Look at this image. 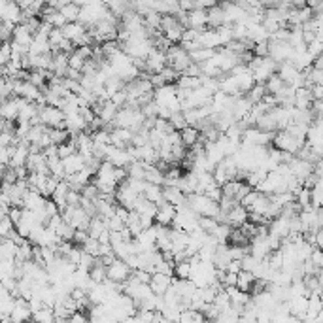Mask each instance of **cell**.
Instances as JSON below:
<instances>
[{
  "instance_id": "obj_1",
  "label": "cell",
  "mask_w": 323,
  "mask_h": 323,
  "mask_svg": "<svg viewBox=\"0 0 323 323\" xmlns=\"http://www.w3.org/2000/svg\"><path fill=\"white\" fill-rule=\"evenodd\" d=\"M272 144H274V147H278L280 151H287V153H293V155H295L300 147L304 146V140L295 138V136H293V134H289L286 129H280L278 132L274 131Z\"/></svg>"
},
{
  "instance_id": "obj_2",
  "label": "cell",
  "mask_w": 323,
  "mask_h": 323,
  "mask_svg": "<svg viewBox=\"0 0 323 323\" xmlns=\"http://www.w3.org/2000/svg\"><path fill=\"white\" fill-rule=\"evenodd\" d=\"M293 48L287 44V42H280V40H268V57L272 60H276L278 64L284 62V60L293 59Z\"/></svg>"
},
{
  "instance_id": "obj_3",
  "label": "cell",
  "mask_w": 323,
  "mask_h": 323,
  "mask_svg": "<svg viewBox=\"0 0 323 323\" xmlns=\"http://www.w3.org/2000/svg\"><path fill=\"white\" fill-rule=\"evenodd\" d=\"M131 274V266L125 263L123 259L116 257L112 263L106 266V278L114 280V282H125Z\"/></svg>"
},
{
  "instance_id": "obj_4",
  "label": "cell",
  "mask_w": 323,
  "mask_h": 323,
  "mask_svg": "<svg viewBox=\"0 0 323 323\" xmlns=\"http://www.w3.org/2000/svg\"><path fill=\"white\" fill-rule=\"evenodd\" d=\"M165 66H167V55H165V51L151 48V51L146 57V72L147 74H155V72L163 70Z\"/></svg>"
},
{
  "instance_id": "obj_5",
  "label": "cell",
  "mask_w": 323,
  "mask_h": 323,
  "mask_svg": "<svg viewBox=\"0 0 323 323\" xmlns=\"http://www.w3.org/2000/svg\"><path fill=\"white\" fill-rule=\"evenodd\" d=\"M106 161H110L114 167H127L131 163V155L127 151V147H116V146H108V151H106Z\"/></svg>"
},
{
  "instance_id": "obj_6",
  "label": "cell",
  "mask_w": 323,
  "mask_h": 323,
  "mask_svg": "<svg viewBox=\"0 0 323 323\" xmlns=\"http://www.w3.org/2000/svg\"><path fill=\"white\" fill-rule=\"evenodd\" d=\"M276 74L280 76V80H282L286 85H291L295 80H297V78H299L300 74H302V72H300L299 68L291 62V60H284V62H280V64H278Z\"/></svg>"
},
{
  "instance_id": "obj_7",
  "label": "cell",
  "mask_w": 323,
  "mask_h": 323,
  "mask_svg": "<svg viewBox=\"0 0 323 323\" xmlns=\"http://www.w3.org/2000/svg\"><path fill=\"white\" fill-rule=\"evenodd\" d=\"M132 131L127 127H114L110 131V144L116 147H127L131 144Z\"/></svg>"
},
{
  "instance_id": "obj_8",
  "label": "cell",
  "mask_w": 323,
  "mask_h": 323,
  "mask_svg": "<svg viewBox=\"0 0 323 323\" xmlns=\"http://www.w3.org/2000/svg\"><path fill=\"white\" fill-rule=\"evenodd\" d=\"M197 29V30H203L206 29V10L203 8H193L185 15V29Z\"/></svg>"
},
{
  "instance_id": "obj_9",
  "label": "cell",
  "mask_w": 323,
  "mask_h": 323,
  "mask_svg": "<svg viewBox=\"0 0 323 323\" xmlns=\"http://www.w3.org/2000/svg\"><path fill=\"white\" fill-rule=\"evenodd\" d=\"M174 215H176V206L170 204V203H163V204L157 206V212H155L153 221L159 223V225H170L172 219H174Z\"/></svg>"
},
{
  "instance_id": "obj_10",
  "label": "cell",
  "mask_w": 323,
  "mask_h": 323,
  "mask_svg": "<svg viewBox=\"0 0 323 323\" xmlns=\"http://www.w3.org/2000/svg\"><path fill=\"white\" fill-rule=\"evenodd\" d=\"M147 284H149L151 291H153L155 295H163V293H165V291L168 289V286L172 284V276L161 274V272H153Z\"/></svg>"
},
{
  "instance_id": "obj_11",
  "label": "cell",
  "mask_w": 323,
  "mask_h": 323,
  "mask_svg": "<svg viewBox=\"0 0 323 323\" xmlns=\"http://www.w3.org/2000/svg\"><path fill=\"white\" fill-rule=\"evenodd\" d=\"M60 161H62V167H64V172H66V174L78 172V170H82V168L85 167V159L82 157V153H78V151H74V153H70V155L62 157Z\"/></svg>"
},
{
  "instance_id": "obj_12",
  "label": "cell",
  "mask_w": 323,
  "mask_h": 323,
  "mask_svg": "<svg viewBox=\"0 0 323 323\" xmlns=\"http://www.w3.org/2000/svg\"><path fill=\"white\" fill-rule=\"evenodd\" d=\"M185 197L187 195L183 191H179L176 185H163V199H165V203L178 206V204L185 203Z\"/></svg>"
},
{
  "instance_id": "obj_13",
  "label": "cell",
  "mask_w": 323,
  "mask_h": 323,
  "mask_svg": "<svg viewBox=\"0 0 323 323\" xmlns=\"http://www.w3.org/2000/svg\"><path fill=\"white\" fill-rule=\"evenodd\" d=\"M142 197L146 201H149V203H155L157 206L163 204L165 203V199H163V185H157V183H149L147 181V185L144 187L142 191Z\"/></svg>"
},
{
  "instance_id": "obj_14",
  "label": "cell",
  "mask_w": 323,
  "mask_h": 323,
  "mask_svg": "<svg viewBox=\"0 0 323 323\" xmlns=\"http://www.w3.org/2000/svg\"><path fill=\"white\" fill-rule=\"evenodd\" d=\"M179 138H181V144L185 147H191L193 144H197L201 140V131L193 125H185L183 129H179Z\"/></svg>"
},
{
  "instance_id": "obj_15",
  "label": "cell",
  "mask_w": 323,
  "mask_h": 323,
  "mask_svg": "<svg viewBox=\"0 0 323 323\" xmlns=\"http://www.w3.org/2000/svg\"><path fill=\"white\" fill-rule=\"evenodd\" d=\"M60 30H62L64 38H68L70 42H74V40H78L85 32V25L80 23V21H68V23H64L60 27Z\"/></svg>"
},
{
  "instance_id": "obj_16",
  "label": "cell",
  "mask_w": 323,
  "mask_h": 323,
  "mask_svg": "<svg viewBox=\"0 0 323 323\" xmlns=\"http://www.w3.org/2000/svg\"><path fill=\"white\" fill-rule=\"evenodd\" d=\"M312 100H314V98H312L308 87H299V89H295V96H293V106L295 108L306 110V108H310Z\"/></svg>"
},
{
  "instance_id": "obj_17",
  "label": "cell",
  "mask_w": 323,
  "mask_h": 323,
  "mask_svg": "<svg viewBox=\"0 0 323 323\" xmlns=\"http://www.w3.org/2000/svg\"><path fill=\"white\" fill-rule=\"evenodd\" d=\"M235 80H236V87H238L240 95H246L251 87L255 85V80H253V76H251V70L235 76Z\"/></svg>"
},
{
  "instance_id": "obj_18",
  "label": "cell",
  "mask_w": 323,
  "mask_h": 323,
  "mask_svg": "<svg viewBox=\"0 0 323 323\" xmlns=\"http://www.w3.org/2000/svg\"><path fill=\"white\" fill-rule=\"evenodd\" d=\"M253 282H255V276L251 274L250 270H242L240 268L238 272H236V287L242 289V291H248L250 293Z\"/></svg>"
},
{
  "instance_id": "obj_19",
  "label": "cell",
  "mask_w": 323,
  "mask_h": 323,
  "mask_svg": "<svg viewBox=\"0 0 323 323\" xmlns=\"http://www.w3.org/2000/svg\"><path fill=\"white\" fill-rule=\"evenodd\" d=\"M266 178V170H263V168H253V170H248V174H246V183L250 185L251 189H255L263 179Z\"/></svg>"
},
{
  "instance_id": "obj_20",
  "label": "cell",
  "mask_w": 323,
  "mask_h": 323,
  "mask_svg": "<svg viewBox=\"0 0 323 323\" xmlns=\"http://www.w3.org/2000/svg\"><path fill=\"white\" fill-rule=\"evenodd\" d=\"M201 85V76H183L179 74L178 80H176V87H181V89H197Z\"/></svg>"
},
{
  "instance_id": "obj_21",
  "label": "cell",
  "mask_w": 323,
  "mask_h": 323,
  "mask_svg": "<svg viewBox=\"0 0 323 323\" xmlns=\"http://www.w3.org/2000/svg\"><path fill=\"white\" fill-rule=\"evenodd\" d=\"M59 12L62 13V17L66 21H78V17H80V6H76L74 2H68V4L59 6Z\"/></svg>"
},
{
  "instance_id": "obj_22",
  "label": "cell",
  "mask_w": 323,
  "mask_h": 323,
  "mask_svg": "<svg viewBox=\"0 0 323 323\" xmlns=\"http://www.w3.org/2000/svg\"><path fill=\"white\" fill-rule=\"evenodd\" d=\"M210 235H214L219 244H227L229 235H231V225H227V223H219V221H217V225L210 231Z\"/></svg>"
},
{
  "instance_id": "obj_23",
  "label": "cell",
  "mask_w": 323,
  "mask_h": 323,
  "mask_svg": "<svg viewBox=\"0 0 323 323\" xmlns=\"http://www.w3.org/2000/svg\"><path fill=\"white\" fill-rule=\"evenodd\" d=\"M215 53V49H210V48H199L195 49V51H189V57H191L193 62H204V60H208L212 55Z\"/></svg>"
},
{
  "instance_id": "obj_24",
  "label": "cell",
  "mask_w": 323,
  "mask_h": 323,
  "mask_svg": "<svg viewBox=\"0 0 323 323\" xmlns=\"http://www.w3.org/2000/svg\"><path fill=\"white\" fill-rule=\"evenodd\" d=\"M284 85H286V84L280 80V76H278V74L274 72V74H272V76H268V80L264 82V89H266V93H270V95H276V93H278V91H280Z\"/></svg>"
},
{
  "instance_id": "obj_25",
  "label": "cell",
  "mask_w": 323,
  "mask_h": 323,
  "mask_svg": "<svg viewBox=\"0 0 323 323\" xmlns=\"http://www.w3.org/2000/svg\"><path fill=\"white\" fill-rule=\"evenodd\" d=\"M310 204L314 208H322V179H318L310 187Z\"/></svg>"
},
{
  "instance_id": "obj_26",
  "label": "cell",
  "mask_w": 323,
  "mask_h": 323,
  "mask_svg": "<svg viewBox=\"0 0 323 323\" xmlns=\"http://www.w3.org/2000/svg\"><path fill=\"white\" fill-rule=\"evenodd\" d=\"M144 25H146L147 29H151V30H159V25H161V13L155 12V10L147 12L146 15H144Z\"/></svg>"
},
{
  "instance_id": "obj_27",
  "label": "cell",
  "mask_w": 323,
  "mask_h": 323,
  "mask_svg": "<svg viewBox=\"0 0 323 323\" xmlns=\"http://www.w3.org/2000/svg\"><path fill=\"white\" fill-rule=\"evenodd\" d=\"M189 274H191V263H189V259H183V261L174 263V276L176 278H189Z\"/></svg>"
},
{
  "instance_id": "obj_28",
  "label": "cell",
  "mask_w": 323,
  "mask_h": 323,
  "mask_svg": "<svg viewBox=\"0 0 323 323\" xmlns=\"http://www.w3.org/2000/svg\"><path fill=\"white\" fill-rule=\"evenodd\" d=\"M248 95V98H250L251 102H259L261 98H263L264 95H266V89H264V84H255L253 87H251L250 91L246 93Z\"/></svg>"
},
{
  "instance_id": "obj_29",
  "label": "cell",
  "mask_w": 323,
  "mask_h": 323,
  "mask_svg": "<svg viewBox=\"0 0 323 323\" xmlns=\"http://www.w3.org/2000/svg\"><path fill=\"white\" fill-rule=\"evenodd\" d=\"M295 203L299 204L300 208H306V206H310V189L302 185L299 191L295 193Z\"/></svg>"
},
{
  "instance_id": "obj_30",
  "label": "cell",
  "mask_w": 323,
  "mask_h": 323,
  "mask_svg": "<svg viewBox=\"0 0 323 323\" xmlns=\"http://www.w3.org/2000/svg\"><path fill=\"white\" fill-rule=\"evenodd\" d=\"M306 49L310 51V55L312 57H318V55H322V51H323V42H322V32L316 36L312 42H308L306 44Z\"/></svg>"
},
{
  "instance_id": "obj_31",
  "label": "cell",
  "mask_w": 323,
  "mask_h": 323,
  "mask_svg": "<svg viewBox=\"0 0 323 323\" xmlns=\"http://www.w3.org/2000/svg\"><path fill=\"white\" fill-rule=\"evenodd\" d=\"M82 197H85V199H89V201H95L96 197H98V187H96V183L93 181V183H85L84 187H82Z\"/></svg>"
},
{
  "instance_id": "obj_32",
  "label": "cell",
  "mask_w": 323,
  "mask_h": 323,
  "mask_svg": "<svg viewBox=\"0 0 323 323\" xmlns=\"http://www.w3.org/2000/svg\"><path fill=\"white\" fill-rule=\"evenodd\" d=\"M168 121H170V125L176 129V131H179V129H183L187 123H185V117H183V114L181 112H172L170 114V117H168Z\"/></svg>"
},
{
  "instance_id": "obj_33",
  "label": "cell",
  "mask_w": 323,
  "mask_h": 323,
  "mask_svg": "<svg viewBox=\"0 0 323 323\" xmlns=\"http://www.w3.org/2000/svg\"><path fill=\"white\" fill-rule=\"evenodd\" d=\"M231 29H233V38H235V40H244V38H248V27L244 23H233L231 25Z\"/></svg>"
},
{
  "instance_id": "obj_34",
  "label": "cell",
  "mask_w": 323,
  "mask_h": 323,
  "mask_svg": "<svg viewBox=\"0 0 323 323\" xmlns=\"http://www.w3.org/2000/svg\"><path fill=\"white\" fill-rule=\"evenodd\" d=\"M91 138H93L95 144H110V131H106L104 127H100L98 131L91 134Z\"/></svg>"
},
{
  "instance_id": "obj_35",
  "label": "cell",
  "mask_w": 323,
  "mask_h": 323,
  "mask_svg": "<svg viewBox=\"0 0 323 323\" xmlns=\"http://www.w3.org/2000/svg\"><path fill=\"white\" fill-rule=\"evenodd\" d=\"M82 250L87 251V253H91V255H95V257H98V240L89 236V238L82 244Z\"/></svg>"
},
{
  "instance_id": "obj_36",
  "label": "cell",
  "mask_w": 323,
  "mask_h": 323,
  "mask_svg": "<svg viewBox=\"0 0 323 323\" xmlns=\"http://www.w3.org/2000/svg\"><path fill=\"white\" fill-rule=\"evenodd\" d=\"M161 76H163V80H165V84H170V82H176L178 80V76H179V72H176L170 64H167L163 70L159 72Z\"/></svg>"
},
{
  "instance_id": "obj_37",
  "label": "cell",
  "mask_w": 323,
  "mask_h": 323,
  "mask_svg": "<svg viewBox=\"0 0 323 323\" xmlns=\"http://www.w3.org/2000/svg\"><path fill=\"white\" fill-rule=\"evenodd\" d=\"M84 57H80L76 51L74 53H68V68H76V70H82L84 66Z\"/></svg>"
},
{
  "instance_id": "obj_38",
  "label": "cell",
  "mask_w": 323,
  "mask_h": 323,
  "mask_svg": "<svg viewBox=\"0 0 323 323\" xmlns=\"http://www.w3.org/2000/svg\"><path fill=\"white\" fill-rule=\"evenodd\" d=\"M110 100H112L117 108H123L127 104V93H125V89H119L117 93H114V95L110 96Z\"/></svg>"
},
{
  "instance_id": "obj_39",
  "label": "cell",
  "mask_w": 323,
  "mask_h": 323,
  "mask_svg": "<svg viewBox=\"0 0 323 323\" xmlns=\"http://www.w3.org/2000/svg\"><path fill=\"white\" fill-rule=\"evenodd\" d=\"M204 195H206L210 201H215V203H217V201L221 199V195H223V193H221V185H212V187H208V189L204 191Z\"/></svg>"
},
{
  "instance_id": "obj_40",
  "label": "cell",
  "mask_w": 323,
  "mask_h": 323,
  "mask_svg": "<svg viewBox=\"0 0 323 323\" xmlns=\"http://www.w3.org/2000/svg\"><path fill=\"white\" fill-rule=\"evenodd\" d=\"M80 199H82V193L76 191V189H68V193H66V204L78 206V204H80Z\"/></svg>"
},
{
  "instance_id": "obj_41",
  "label": "cell",
  "mask_w": 323,
  "mask_h": 323,
  "mask_svg": "<svg viewBox=\"0 0 323 323\" xmlns=\"http://www.w3.org/2000/svg\"><path fill=\"white\" fill-rule=\"evenodd\" d=\"M308 259H310V261L316 264V266H320V268L323 266V255H322V250H320L318 246L312 250V253H310V257H308Z\"/></svg>"
},
{
  "instance_id": "obj_42",
  "label": "cell",
  "mask_w": 323,
  "mask_h": 323,
  "mask_svg": "<svg viewBox=\"0 0 323 323\" xmlns=\"http://www.w3.org/2000/svg\"><path fill=\"white\" fill-rule=\"evenodd\" d=\"M87 238H89V235H87V231H85V229H74L72 240H74L76 244H84Z\"/></svg>"
},
{
  "instance_id": "obj_43",
  "label": "cell",
  "mask_w": 323,
  "mask_h": 323,
  "mask_svg": "<svg viewBox=\"0 0 323 323\" xmlns=\"http://www.w3.org/2000/svg\"><path fill=\"white\" fill-rule=\"evenodd\" d=\"M219 0H195V8H203V10H208V8H212L215 6Z\"/></svg>"
},
{
  "instance_id": "obj_44",
  "label": "cell",
  "mask_w": 323,
  "mask_h": 323,
  "mask_svg": "<svg viewBox=\"0 0 323 323\" xmlns=\"http://www.w3.org/2000/svg\"><path fill=\"white\" fill-rule=\"evenodd\" d=\"M310 95L312 98H323V85L322 84H314L310 87Z\"/></svg>"
},
{
  "instance_id": "obj_45",
  "label": "cell",
  "mask_w": 323,
  "mask_h": 323,
  "mask_svg": "<svg viewBox=\"0 0 323 323\" xmlns=\"http://www.w3.org/2000/svg\"><path fill=\"white\" fill-rule=\"evenodd\" d=\"M96 240H98V244H110V229H104V231L96 236Z\"/></svg>"
},
{
  "instance_id": "obj_46",
  "label": "cell",
  "mask_w": 323,
  "mask_h": 323,
  "mask_svg": "<svg viewBox=\"0 0 323 323\" xmlns=\"http://www.w3.org/2000/svg\"><path fill=\"white\" fill-rule=\"evenodd\" d=\"M6 6H8V0H0V17H2V13L6 10Z\"/></svg>"
},
{
  "instance_id": "obj_47",
  "label": "cell",
  "mask_w": 323,
  "mask_h": 323,
  "mask_svg": "<svg viewBox=\"0 0 323 323\" xmlns=\"http://www.w3.org/2000/svg\"><path fill=\"white\" fill-rule=\"evenodd\" d=\"M72 2H74L76 6H80V8H82V6H85V4L89 2V0H72Z\"/></svg>"
},
{
  "instance_id": "obj_48",
  "label": "cell",
  "mask_w": 323,
  "mask_h": 323,
  "mask_svg": "<svg viewBox=\"0 0 323 323\" xmlns=\"http://www.w3.org/2000/svg\"><path fill=\"white\" fill-rule=\"evenodd\" d=\"M100 2H102V4H106V6H108V4L112 2V0H100Z\"/></svg>"
},
{
  "instance_id": "obj_49",
  "label": "cell",
  "mask_w": 323,
  "mask_h": 323,
  "mask_svg": "<svg viewBox=\"0 0 323 323\" xmlns=\"http://www.w3.org/2000/svg\"><path fill=\"white\" fill-rule=\"evenodd\" d=\"M0 244H2V235H0Z\"/></svg>"
}]
</instances>
